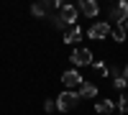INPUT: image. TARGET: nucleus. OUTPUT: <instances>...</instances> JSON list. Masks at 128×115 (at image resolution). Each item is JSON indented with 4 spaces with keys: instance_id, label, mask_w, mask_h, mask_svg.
I'll list each match as a JSON object with an SVG mask.
<instances>
[{
    "instance_id": "1",
    "label": "nucleus",
    "mask_w": 128,
    "mask_h": 115,
    "mask_svg": "<svg viewBox=\"0 0 128 115\" xmlns=\"http://www.w3.org/2000/svg\"><path fill=\"white\" fill-rule=\"evenodd\" d=\"M80 92H72V90H64L62 95L56 97V110H62V113H67V110H74L80 105Z\"/></svg>"
},
{
    "instance_id": "2",
    "label": "nucleus",
    "mask_w": 128,
    "mask_h": 115,
    "mask_svg": "<svg viewBox=\"0 0 128 115\" xmlns=\"http://www.w3.org/2000/svg\"><path fill=\"white\" fill-rule=\"evenodd\" d=\"M72 61L77 67H90L92 64V51L90 49H74L72 51Z\"/></svg>"
},
{
    "instance_id": "3",
    "label": "nucleus",
    "mask_w": 128,
    "mask_h": 115,
    "mask_svg": "<svg viewBox=\"0 0 128 115\" xmlns=\"http://www.w3.org/2000/svg\"><path fill=\"white\" fill-rule=\"evenodd\" d=\"M54 8H62V3H59V0H54V3H49V0H41V3H34L31 13H34V15H49Z\"/></svg>"
},
{
    "instance_id": "4",
    "label": "nucleus",
    "mask_w": 128,
    "mask_h": 115,
    "mask_svg": "<svg viewBox=\"0 0 128 115\" xmlns=\"http://www.w3.org/2000/svg\"><path fill=\"white\" fill-rule=\"evenodd\" d=\"M62 82H64V87H67V90H72V87H80L84 79H82V74H80L77 69H69V72H64V74H62Z\"/></svg>"
},
{
    "instance_id": "5",
    "label": "nucleus",
    "mask_w": 128,
    "mask_h": 115,
    "mask_svg": "<svg viewBox=\"0 0 128 115\" xmlns=\"http://www.w3.org/2000/svg\"><path fill=\"white\" fill-rule=\"evenodd\" d=\"M77 13H80V10L74 8V5H62L59 8V18L64 20V23H69V26L77 23Z\"/></svg>"
},
{
    "instance_id": "6",
    "label": "nucleus",
    "mask_w": 128,
    "mask_h": 115,
    "mask_svg": "<svg viewBox=\"0 0 128 115\" xmlns=\"http://www.w3.org/2000/svg\"><path fill=\"white\" fill-rule=\"evenodd\" d=\"M87 36H90V38H95V41L108 38V36H110V26H108V23H95V26L87 31Z\"/></svg>"
},
{
    "instance_id": "7",
    "label": "nucleus",
    "mask_w": 128,
    "mask_h": 115,
    "mask_svg": "<svg viewBox=\"0 0 128 115\" xmlns=\"http://www.w3.org/2000/svg\"><path fill=\"white\" fill-rule=\"evenodd\" d=\"M110 18H113V20H118V26L126 23V20H128V3H118V5H113Z\"/></svg>"
},
{
    "instance_id": "8",
    "label": "nucleus",
    "mask_w": 128,
    "mask_h": 115,
    "mask_svg": "<svg viewBox=\"0 0 128 115\" xmlns=\"http://www.w3.org/2000/svg\"><path fill=\"white\" fill-rule=\"evenodd\" d=\"M77 10H82V13L87 15V18H95V15L100 13V5L95 3V0H82V3L77 5Z\"/></svg>"
},
{
    "instance_id": "9",
    "label": "nucleus",
    "mask_w": 128,
    "mask_h": 115,
    "mask_svg": "<svg viewBox=\"0 0 128 115\" xmlns=\"http://www.w3.org/2000/svg\"><path fill=\"white\" fill-rule=\"evenodd\" d=\"M82 38V28L80 26H72L69 31H64V41L67 44H74V41H80Z\"/></svg>"
},
{
    "instance_id": "10",
    "label": "nucleus",
    "mask_w": 128,
    "mask_h": 115,
    "mask_svg": "<svg viewBox=\"0 0 128 115\" xmlns=\"http://www.w3.org/2000/svg\"><path fill=\"white\" fill-rule=\"evenodd\" d=\"M95 95H98V87L92 82H82L80 85V97H95Z\"/></svg>"
},
{
    "instance_id": "11",
    "label": "nucleus",
    "mask_w": 128,
    "mask_h": 115,
    "mask_svg": "<svg viewBox=\"0 0 128 115\" xmlns=\"http://www.w3.org/2000/svg\"><path fill=\"white\" fill-rule=\"evenodd\" d=\"M113 108H115V105H113L110 100H100L98 105H95V110H98L100 115H108V113H113Z\"/></svg>"
},
{
    "instance_id": "12",
    "label": "nucleus",
    "mask_w": 128,
    "mask_h": 115,
    "mask_svg": "<svg viewBox=\"0 0 128 115\" xmlns=\"http://www.w3.org/2000/svg\"><path fill=\"white\" fill-rule=\"evenodd\" d=\"M110 36H113V41H126V28H123V26L110 28Z\"/></svg>"
},
{
    "instance_id": "13",
    "label": "nucleus",
    "mask_w": 128,
    "mask_h": 115,
    "mask_svg": "<svg viewBox=\"0 0 128 115\" xmlns=\"http://www.w3.org/2000/svg\"><path fill=\"white\" fill-rule=\"evenodd\" d=\"M118 108H120V115H126V113H128V90H123V92H120Z\"/></svg>"
},
{
    "instance_id": "14",
    "label": "nucleus",
    "mask_w": 128,
    "mask_h": 115,
    "mask_svg": "<svg viewBox=\"0 0 128 115\" xmlns=\"http://www.w3.org/2000/svg\"><path fill=\"white\" fill-rule=\"evenodd\" d=\"M44 110H46V113H54V110H56V100H46V102H44Z\"/></svg>"
},
{
    "instance_id": "15",
    "label": "nucleus",
    "mask_w": 128,
    "mask_h": 115,
    "mask_svg": "<svg viewBox=\"0 0 128 115\" xmlns=\"http://www.w3.org/2000/svg\"><path fill=\"white\" fill-rule=\"evenodd\" d=\"M113 85L123 92V90H126V77H115V79H113Z\"/></svg>"
},
{
    "instance_id": "16",
    "label": "nucleus",
    "mask_w": 128,
    "mask_h": 115,
    "mask_svg": "<svg viewBox=\"0 0 128 115\" xmlns=\"http://www.w3.org/2000/svg\"><path fill=\"white\" fill-rule=\"evenodd\" d=\"M92 67H95V69H98V72H102V74H108V67H105V64H102V61H92Z\"/></svg>"
},
{
    "instance_id": "17",
    "label": "nucleus",
    "mask_w": 128,
    "mask_h": 115,
    "mask_svg": "<svg viewBox=\"0 0 128 115\" xmlns=\"http://www.w3.org/2000/svg\"><path fill=\"white\" fill-rule=\"evenodd\" d=\"M123 77H126V82H128V64L123 67Z\"/></svg>"
},
{
    "instance_id": "18",
    "label": "nucleus",
    "mask_w": 128,
    "mask_h": 115,
    "mask_svg": "<svg viewBox=\"0 0 128 115\" xmlns=\"http://www.w3.org/2000/svg\"><path fill=\"white\" fill-rule=\"evenodd\" d=\"M120 26H123V28H126V31H128V20H126V23H120Z\"/></svg>"
}]
</instances>
